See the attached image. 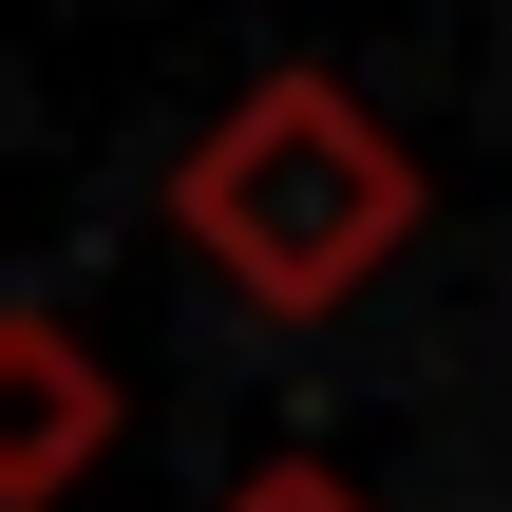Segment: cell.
Wrapping results in <instances>:
<instances>
[{
    "instance_id": "7a4b0ae2",
    "label": "cell",
    "mask_w": 512,
    "mask_h": 512,
    "mask_svg": "<svg viewBox=\"0 0 512 512\" xmlns=\"http://www.w3.org/2000/svg\"><path fill=\"white\" fill-rule=\"evenodd\" d=\"M95 456H114V361L57 304H0V512H57Z\"/></svg>"
},
{
    "instance_id": "6da1fadb",
    "label": "cell",
    "mask_w": 512,
    "mask_h": 512,
    "mask_svg": "<svg viewBox=\"0 0 512 512\" xmlns=\"http://www.w3.org/2000/svg\"><path fill=\"white\" fill-rule=\"evenodd\" d=\"M418 209H437V171H418L342 76H247V95L171 152V247H190L228 304H266V323L361 304V285L418 247Z\"/></svg>"
},
{
    "instance_id": "3957f363",
    "label": "cell",
    "mask_w": 512,
    "mask_h": 512,
    "mask_svg": "<svg viewBox=\"0 0 512 512\" xmlns=\"http://www.w3.org/2000/svg\"><path fill=\"white\" fill-rule=\"evenodd\" d=\"M209 512H380V494H361L342 456H247V475H228Z\"/></svg>"
}]
</instances>
